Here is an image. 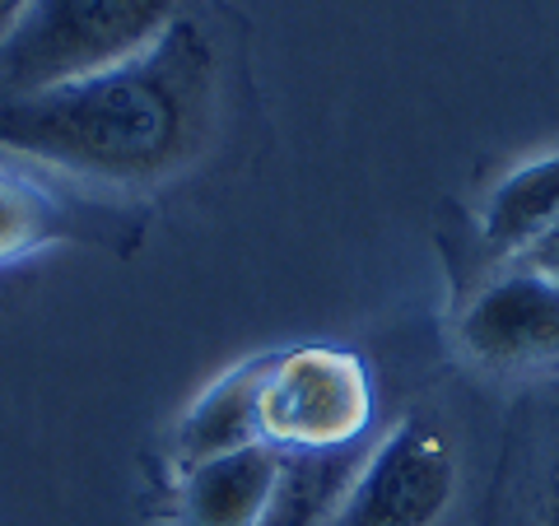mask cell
Wrapping results in <instances>:
<instances>
[{
  "instance_id": "7",
  "label": "cell",
  "mask_w": 559,
  "mask_h": 526,
  "mask_svg": "<svg viewBox=\"0 0 559 526\" xmlns=\"http://www.w3.org/2000/svg\"><path fill=\"white\" fill-rule=\"evenodd\" d=\"M373 438L345 447H318V452H280V476L271 489L261 526H331L341 503L355 485Z\"/></svg>"
},
{
  "instance_id": "3",
  "label": "cell",
  "mask_w": 559,
  "mask_h": 526,
  "mask_svg": "<svg viewBox=\"0 0 559 526\" xmlns=\"http://www.w3.org/2000/svg\"><path fill=\"white\" fill-rule=\"evenodd\" d=\"M373 382L345 349L304 345L271 355L261 382V443L275 452H318L369 438Z\"/></svg>"
},
{
  "instance_id": "13",
  "label": "cell",
  "mask_w": 559,
  "mask_h": 526,
  "mask_svg": "<svg viewBox=\"0 0 559 526\" xmlns=\"http://www.w3.org/2000/svg\"><path fill=\"white\" fill-rule=\"evenodd\" d=\"M540 526H559V466L546 485V503H540Z\"/></svg>"
},
{
  "instance_id": "10",
  "label": "cell",
  "mask_w": 559,
  "mask_h": 526,
  "mask_svg": "<svg viewBox=\"0 0 559 526\" xmlns=\"http://www.w3.org/2000/svg\"><path fill=\"white\" fill-rule=\"evenodd\" d=\"M47 234H51V205L43 201V191L0 172V261L24 256Z\"/></svg>"
},
{
  "instance_id": "5",
  "label": "cell",
  "mask_w": 559,
  "mask_h": 526,
  "mask_svg": "<svg viewBox=\"0 0 559 526\" xmlns=\"http://www.w3.org/2000/svg\"><path fill=\"white\" fill-rule=\"evenodd\" d=\"M457 340L485 368H540L559 363V285L532 266L499 275L462 312Z\"/></svg>"
},
{
  "instance_id": "8",
  "label": "cell",
  "mask_w": 559,
  "mask_h": 526,
  "mask_svg": "<svg viewBox=\"0 0 559 526\" xmlns=\"http://www.w3.org/2000/svg\"><path fill=\"white\" fill-rule=\"evenodd\" d=\"M266 368H271V355L238 363L234 373H224L215 387L197 396V406L178 425L182 466H197L210 457H224V452L261 443V382H266Z\"/></svg>"
},
{
  "instance_id": "6",
  "label": "cell",
  "mask_w": 559,
  "mask_h": 526,
  "mask_svg": "<svg viewBox=\"0 0 559 526\" xmlns=\"http://www.w3.org/2000/svg\"><path fill=\"white\" fill-rule=\"evenodd\" d=\"M280 476V452L257 443L187 466L182 526H261Z\"/></svg>"
},
{
  "instance_id": "1",
  "label": "cell",
  "mask_w": 559,
  "mask_h": 526,
  "mask_svg": "<svg viewBox=\"0 0 559 526\" xmlns=\"http://www.w3.org/2000/svg\"><path fill=\"white\" fill-rule=\"evenodd\" d=\"M215 61L191 24L57 89L0 98V150L98 182H159L201 150Z\"/></svg>"
},
{
  "instance_id": "4",
  "label": "cell",
  "mask_w": 559,
  "mask_h": 526,
  "mask_svg": "<svg viewBox=\"0 0 559 526\" xmlns=\"http://www.w3.org/2000/svg\"><path fill=\"white\" fill-rule=\"evenodd\" d=\"M457 499V447L433 419H401L364 457L331 526H439Z\"/></svg>"
},
{
  "instance_id": "11",
  "label": "cell",
  "mask_w": 559,
  "mask_h": 526,
  "mask_svg": "<svg viewBox=\"0 0 559 526\" xmlns=\"http://www.w3.org/2000/svg\"><path fill=\"white\" fill-rule=\"evenodd\" d=\"M522 266H532V271H540V275H550L555 285H559V224L536 242V248L522 252Z\"/></svg>"
},
{
  "instance_id": "9",
  "label": "cell",
  "mask_w": 559,
  "mask_h": 526,
  "mask_svg": "<svg viewBox=\"0 0 559 526\" xmlns=\"http://www.w3.org/2000/svg\"><path fill=\"white\" fill-rule=\"evenodd\" d=\"M559 224V154L513 168L485 205V242L499 256H522Z\"/></svg>"
},
{
  "instance_id": "12",
  "label": "cell",
  "mask_w": 559,
  "mask_h": 526,
  "mask_svg": "<svg viewBox=\"0 0 559 526\" xmlns=\"http://www.w3.org/2000/svg\"><path fill=\"white\" fill-rule=\"evenodd\" d=\"M24 10H28V0H0V47H5V43H10V33L20 28Z\"/></svg>"
},
{
  "instance_id": "2",
  "label": "cell",
  "mask_w": 559,
  "mask_h": 526,
  "mask_svg": "<svg viewBox=\"0 0 559 526\" xmlns=\"http://www.w3.org/2000/svg\"><path fill=\"white\" fill-rule=\"evenodd\" d=\"M178 24L173 0H28L0 47V98L98 75L140 57Z\"/></svg>"
}]
</instances>
